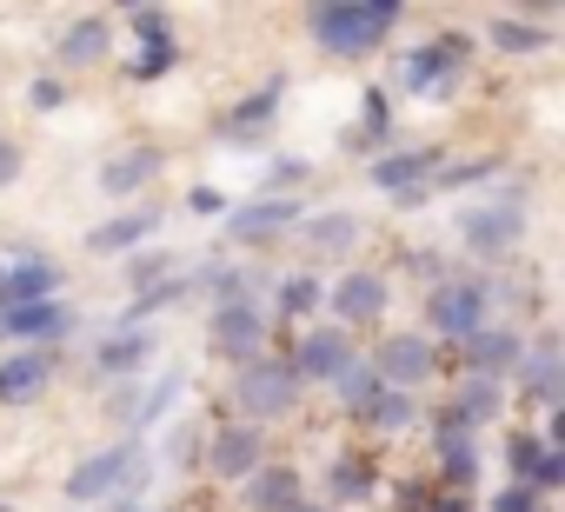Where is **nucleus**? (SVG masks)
Instances as JSON below:
<instances>
[{
  "instance_id": "nucleus-1",
  "label": "nucleus",
  "mask_w": 565,
  "mask_h": 512,
  "mask_svg": "<svg viewBox=\"0 0 565 512\" xmlns=\"http://www.w3.org/2000/svg\"><path fill=\"white\" fill-rule=\"evenodd\" d=\"M147 479H153V452H147V439H120V446L87 452V459L67 472V499H74V505L134 499V492H147Z\"/></svg>"
},
{
  "instance_id": "nucleus-2",
  "label": "nucleus",
  "mask_w": 565,
  "mask_h": 512,
  "mask_svg": "<svg viewBox=\"0 0 565 512\" xmlns=\"http://www.w3.org/2000/svg\"><path fill=\"white\" fill-rule=\"evenodd\" d=\"M399 0H347V8H313V41L327 47V54H340V61H360V54H373V47H386V34L399 28Z\"/></svg>"
},
{
  "instance_id": "nucleus-3",
  "label": "nucleus",
  "mask_w": 565,
  "mask_h": 512,
  "mask_svg": "<svg viewBox=\"0 0 565 512\" xmlns=\"http://www.w3.org/2000/svg\"><path fill=\"white\" fill-rule=\"evenodd\" d=\"M233 406L246 413V426H266V419H287L294 406H300V380H294V366L287 360H246L239 373H233Z\"/></svg>"
},
{
  "instance_id": "nucleus-4",
  "label": "nucleus",
  "mask_w": 565,
  "mask_h": 512,
  "mask_svg": "<svg viewBox=\"0 0 565 512\" xmlns=\"http://www.w3.org/2000/svg\"><path fill=\"white\" fill-rule=\"evenodd\" d=\"M486 313H492V294H486L479 280H459V274H452V280H439V287H433V300H426L433 333H439V340H459V346H466L479 327H492Z\"/></svg>"
},
{
  "instance_id": "nucleus-5",
  "label": "nucleus",
  "mask_w": 565,
  "mask_h": 512,
  "mask_svg": "<svg viewBox=\"0 0 565 512\" xmlns=\"http://www.w3.org/2000/svg\"><path fill=\"white\" fill-rule=\"evenodd\" d=\"M525 233V200L512 193H499V200H479V206H466L459 213V239L479 253V260H499V253H512V239Z\"/></svg>"
},
{
  "instance_id": "nucleus-6",
  "label": "nucleus",
  "mask_w": 565,
  "mask_h": 512,
  "mask_svg": "<svg viewBox=\"0 0 565 512\" xmlns=\"http://www.w3.org/2000/svg\"><path fill=\"white\" fill-rule=\"evenodd\" d=\"M466 54H472V41H466V34H439L433 47H419V54H406V61H399V87H406V94H446V87L459 81Z\"/></svg>"
},
{
  "instance_id": "nucleus-7",
  "label": "nucleus",
  "mask_w": 565,
  "mask_h": 512,
  "mask_svg": "<svg viewBox=\"0 0 565 512\" xmlns=\"http://www.w3.org/2000/svg\"><path fill=\"white\" fill-rule=\"evenodd\" d=\"M206 340H213V353H220V360L246 366V360H259V346H266V313H259L253 300H226V307H213Z\"/></svg>"
},
{
  "instance_id": "nucleus-8",
  "label": "nucleus",
  "mask_w": 565,
  "mask_h": 512,
  "mask_svg": "<svg viewBox=\"0 0 565 512\" xmlns=\"http://www.w3.org/2000/svg\"><path fill=\"white\" fill-rule=\"evenodd\" d=\"M373 373H380V386H393V393H413V386H426L433 380V340H419V333H393L373 360H366Z\"/></svg>"
},
{
  "instance_id": "nucleus-9",
  "label": "nucleus",
  "mask_w": 565,
  "mask_h": 512,
  "mask_svg": "<svg viewBox=\"0 0 565 512\" xmlns=\"http://www.w3.org/2000/svg\"><path fill=\"white\" fill-rule=\"evenodd\" d=\"M28 300H61V267L47 253H8L0 260V307H28Z\"/></svg>"
},
{
  "instance_id": "nucleus-10",
  "label": "nucleus",
  "mask_w": 565,
  "mask_h": 512,
  "mask_svg": "<svg viewBox=\"0 0 565 512\" xmlns=\"http://www.w3.org/2000/svg\"><path fill=\"white\" fill-rule=\"evenodd\" d=\"M300 220H307V206H300V200H287V193H266V200H253V206L226 213V239H239V246H259V239L294 233Z\"/></svg>"
},
{
  "instance_id": "nucleus-11",
  "label": "nucleus",
  "mask_w": 565,
  "mask_h": 512,
  "mask_svg": "<svg viewBox=\"0 0 565 512\" xmlns=\"http://www.w3.org/2000/svg\"><path fill=\"white\" fill-rule=\"evenodd\" d=\"M347 360H353V333H347V327H307L287 366H294L300 386H307V380H327V386H333Z\"/></svg>"
},
{
  "instance_id": "nucleus-12",
  "label": "nucleus",
  "mask_w": 565,
  "mask_h": 512,
  "mask_svg": "<svg viewBox=\"0 0 565 512\" xmlns=\"http://www.w3.org/2000/svg\"><path fill=\"white\" fill-rule=\"evenodd\" d=\"M386 300H393V287H386V274H373V267L340 274V280H333V294H327V307L340 313V327H366V320H380V313H386Z\"/></svg>"
},
{
  "instance_id": "nucleus-13",
  "label": "nucleus",
  "mask_w": 565,
  "mask_h": 512,
  "mask_svg": "<svg viewBox=\"0 0 565 512\" xmlns=\"http://www.w3.org/2000/svg\"><path fill=\"white\" fill-rule=\"evenodd\" d=\"M206 466H213V479H246V472H259V466H266V439H259V426H246V419L220 426L213 446H206Z\"/></svg>"
},
{
  "instance_id": "nucleus-14",
  "label": "nucleus",
  "mask_w": 565,
  "mask_h": 512,
  "mask_svg": "<svg viewBox=\"0 0 565 512\" xmlns=\"http://www.w3.org/2000/svg\"><path fill=\"white\" fill-rule=\"evenodd\" d=\"M74 327L67 300H28V307H0V340H21V346H47Z\"/></svg>"
},
{
  "instance_id": "nucleus-15",
  "label": "nucleus",
  "mask_w": 565,
  "mask_h": 512,
  "mask_svg": "<svg viewBox=\"0 0 565 512\" xmlns=\"http://www.w3.org/2000/svg\"><path fill=\"white\" fill-rule=\"evenodd\" d=\"M54 386V353L47 346H21L14 360H0V406H34Z\"/></svg>"
},
{
  "instance_id": "nucleus-16",
  "label": "nucleus",
  "mask_w": 565,
  "mask_h": 512,
  "mask_svg": "<svg viewBox=\"0 0 565 512\" xmlns=\"http://www.w3.org/2000/svg\"><path fill=\"white\" fill-rule=\"evenodd\" d=\"M87 366H94L100 380H147V366H153V333H100L94 353H87Z\"/></svg>"
},
{
  "instance_id": "nucleus-17",
  "label": "nucleus",
  "mask_w": 565,
  "mask_h": 512,
  "mask_svg": "<svg viewBox=\"0 0 565 512\" xmlns=\"http://www.w3.org/2000/svg\"><path fill=\"white\" fill-rule=\"evenodd\" d=\"M180 393H186L180 373H160L153 386H127V393H114V419H120L127 433H147V426H160V413H167Z\"/></svg>"
},
{
  "instance_id": "nucleus-18",
  "label": "nucleus",
  "mask_w": 565,
  "mask_h": 512,
  "mask_svg": "<svg viewBox=\"0 0 565 512\" xmlns=\"http://www.w3.org/2000/svg\"><path fill=\"white\" fill-rule=\"evenodd\" d=\"M519 353H525V340L512 327H479L466 340V380H505L519 366Z\"/></svg>"
},
{
  "instance_id": "nucleus-19",
  "label": "nucleus",
  "mask_w": 565,
  "mask_h": 512,
  "mask_svg": "<svg viewBox=\"0 0 565 512\" xmlns=\"http://www.w3.org/2000/svg\"><path fill=\"white\" fill-rule=\"evenodd\" d=\"M134 34H140L134 81H160V74L180 61V47H173V34H167V14H160V8H134Z\"/></svg>"
},
{
  "instance_id": "nucleus-20",
  "label": "nucleus",
  "mask_w": 565,
  "mask_h": 512,
  "mask_svg": "<svg viewBox=\"0 0 565 512\" xmlns=\"http://www.w3.org/2000/svg\"><path fill=\"white\" fill-rule=\"evenodd\" d=\"M239 486H246V512H294L300 505V466H259Z\"/></svg>"
},
{
  "instance_id": "nucleus-21",
  "label": "nucleus",
  "mask_w": 565,
  "mask_h": 512,
  "mask_svg": "<svg viewBox=\"0 0 565 512\" xmlns=\"http://www.w3.org/2000/svg\"><path fill=\"white\" fill-rule=\"evenodd\" d=\"M433 173H439V153H433V147H413V153H386V160H373V180H380L386 193H426Z\"/></svg>"
},
{
  "instance_id": "nucleus-22",
  "label": "nucleus",
  "mask_w": 565,
  "mask_h": 512,
  "mask_svg": "<svg viewBox=\"0 0 565 512\" xmlns=\"http://www.w3.org/2000/svg\"><path fill=\"white\" fill-rule=\"evenodd\" d=\"M294 233H300L307 253H320V260H333V253H353V246H360V220H353V213H307Z\"/></svg>"
},
{
  "instance_id": "nucleus-23",
  "label": "nucleus",
  "mask_w": 565,
  "mask_h": 512,
  "mask_svg": "<svg viewBox=\"0 0 565 512\" xmlns=\"http://www.w3.org/2000/svg\"><path fill=\"white\" fill-rule=\"evenodd\" d=\"M153 173H160V153H153V147H127V153H114V160L100 167V193H107V200H127V193H140Z\"/></svg>"
},
{
  "instance_id": "nucleus-24",
  "label": "nucleus",
  "mask_w": 565,
  "mask_h": 512,
  "mask_svg": "<svg viewBox=\"0 0 565 512\" xmlns=\"http://www.w3.org/2000/svg\"><path fill=\"white\" fill-rule=\"evenodd\" d=\"M153 226H160V206H134V213L100 220V226L87 233V246H94V253H127V246H140Z\"/></svg>"
},
{
  "instance_id": "nucleus-25",
  "label": "nucleus",
  "mask_w": 565,
  "mask_h": 512,
  "mask_svg": "<svg viewBox=\"0 0 565 512\" xmlns=\"http://www.w3.org/2000/svg\"><path fill=\"white\" fill-rule=\"evenodd\" d=\"M512 373H519L545 406H552V399H558V340H552V333H539V340L519 353V366H512Z\"/></svg>"
},
{
  "instance_id": "nucleus-26",
  "label": "nucleus",
  "mask_w": 565,
  "mask_h": 512,
  "mask_svg": "<svg viewBox=\"0 0 565 512\" xmlns=\"http://www.w3.org/2000/svg\"><path fill=\"white\" fill-rule=\"evenodd\" d=\"M94 61H107V21L100 14L94 21H74L61 34V67H94Z\"/></svg>"
},
{
  "instance_id": "nucleus-27",
  "label": "nucleus",
  "mask_w": 565,
  "mask_h": 512,
  "mask_svg": "<svg viewBox=\"0 0 565 512\" xmlns=\"http://www.w3.org/2000/svg\"><path fill=\"white\" fill-rule=\"evenodd\" d=\"M505 406V386L499 380H459V393H452V419L459 426H479V419H492Z\"/></svg>"
},
{
  "instance_id": "nucleus-28",
  "label": "nucleus",
  "mask_w": 565,
  "mask_h": 512,
  "mask_svg": "<svg viewBox=\"0 0 565 512\" xmlns=\"http://www.w3.org/2000/svg\"><path fill=\"white\" fill-rule=\"evenodd\" d=\"M273 307L300 327V320H313V313L327 307V287H320L313 274H287V280H279V294H273Z\"/></svg>"
},
{
  "instance_id": "nucleus-29",
  "label": "nucleus",
  "mask_w": 565,
  "mask_h": 512,
  "mask_svg": "<svg viewBox=\"0 0 565 512\" xmlns=\"http://www.w3.org/2000/svg\"><path fill=\"white\" fill-rule=\"evenodd\" d=\"M439 459H446V479H452V486H466V479L479 472V452H472V426H459V419H452V426L439 433Z\"/></svg>"
},
{
  "instance_id": "nucleus-30",
  "label": "nucleus",
  "mask_w": 565,
  "mask_h": 512,
  "mask_svg": "<svg viewBox=\"0 0 565 512\" xmlns=\"http://www.w3.org/2000/svg\"><path fill=\"white\" fill-rule=\"evenodd\" d=\"M492 47L499 54H539V47H552V28L545 21H492Z\"/></svg>"
},
{
  "instance_id": "nucleus-31",
  "label": "nucleus",
  "mask_w": 565,
  "mask_h": 512,
  "mask_svg": "<svg viewBox=\"0 0 565 512\" xmlns=\"http://www.w3.org/2000/svg\"><path fill=\"white\" fill-rule=\"evenodd\" d=\"M333 393H340V399H347L353 413H366V406H373V393H380V373H373V366H366V360L353 353V360L340 366V380H333Z\"/></svg>"
},
{
  "instance_id": "nucleus-32",
  "label": "nucleus",
  "mask_w": 565,
  "mask_h": 512,
  "mask_svg": "<svg viewBox=\"0 0 565 512\" xmlns=\"http://www.w3.org/2000/svg\"><path fill=\"white\" fill-rule=\"evenodd\" d=\"M360 419H373L380 433H399V426H413V393H393V386H380V393H373V406H366Z\"/></svg>"
},
{
  "instance_id": "nucleus-33",
  "label": "nucleus",
  "mask_w": 565,
  "mask_h": 512,
  "mask_svg": "<svg viewBox=\"0 0 565 512\" xmlns=\"http://www.w3.org/2000/svg\"><path fill=\"white\" fill-rule=\"evenodd\" d=\"M160 280H173V253H134V260H127V287L134 294H147Z\"/></svg>"
},
{
  "instance_id": "nucleus-34",
  "label": "nucleus",
  "mask_w": 565,
  "mask_h": 512,
  "mask_svg": "<svg viewBox=\"0 0 565 512\" xmlns=\"http://www.w3.org/2000/svg\"><path fill=\"white\" fill-rule=\"evenodd\" d=\"M273 114H279V87H259V94H253V100H246V107L226 120V134H259Z\"/></svg>"
},
{
  "instance_id": "nucleus-35",
  "label": "nucleus",
  "mask_w": 565,
  "mask_h": 512,
  "mask_svg": "<svg viewBox=\"0 0 565 512\" xmlns=\"http://www.w3.org/2000/svg\"><path fill=\"white\" fill-rule=\"evenodd\" d=\"M327 486H333V499H366V492H373V466H366V459H340Z\"/></svg>"
},
{
  "instance_id": "nucleus-36",
  "label": "nucleus",
  "mask_w": 565,
  "mask_h": 512,
  "mask_svg": "<svg viewBox=\"0 0 565 512\" xmlns=\"http://www.w3.org/2000/svg\"><path fill=\"white\" fill-rule=\"evenodd\" d=\"M558 479H565V452L545 439V446H539V459H532V472H525V486H532V492H552Z\"/></svg>"
},
{
  "instance_id": "nucleus-37",
  "label": "nucleus",
  "mask_w": 565,
  "mask_h": 512,
  "mask_svg": "<svg viewBox=\"0 0 565 512\" xmlns=\"http://www.w3.org/2000/svg\"><path fill=\"white\" fill-rule=\"evenodd\" d=\"M492 512H545V505H539V492H532V486H519V479H512V486L492 499Z\"/></svg>"
},
{
  "instance_id": "nucleus-38",
  "label": "nucleus",
  "mask_w": 565,
  "mask_h": 512,
  "mask_svg": "<svg viewBox=\"0 0 565 512\" xmlns=\"http://www.w3.org/2000/svg\"><path fill=\"white\" fill-rule=\"evenodd\" d=\"M61 100H67V87H61V81H34V87H28V107H34V114H54Z\"/></svg>"
},
{
  "instance_id": "nucleus-39",
  "label": "nucleus",
  "mask_w": 565,
  "mask_h": 512,
  "mask_svg": "<svg viewBox=\"0 0 565 512\" xmlns=\"http://www.w3.org/2000/svg\"><path fill=\"white\" fill-rule=\"evenodd\" d=\"M539 446H545V439H525V433L512 439V472H519V486H525V472H532V459H539Z\"/></svg>"
},
{
  "instance_id": "nucleus-40",
  "label": "nucleus",
  "mask_w": 565,
  "mask_h": 512,
  "mask_svg": "<svg viewBox=\"0 0 565 512\" xmlns=\"http://www.w3.org/2000/svg\"><path fill=\"white\" fill-rule=\"evenodd\" d=\"M14 180H21V147L0 140V186H14Z\"/></svg>"
},
{
  "instance_id": "nucleus-41",
  "label": "nucleus",
  "mask_w": 565,
  "mask_h": 512,
  "mask_svg": "<svg viewBox=\"0 0 565 512\" xmlns=\"http://www.w3.org/2000/svg\"><path fill=\"white\" fill-rule=\"evenodd\" d=\"M186 206H193V213H220V206H226V200H220V193H213V186H193V200H186Z\"/></svg>"
},
{
  "instance_id": "nucleus-42",
  "label": "nucleus",
  "mask_w": 565,
  "mask_h": 512,
  "mask_svg": "<svg viewBox=\"0 0 565 512\" xmlns=\"http://www.w3.org/2000/svg\"><path fill=\"white\" fill-rule=\"evenodd\" d=\"M287 180H307V160H279L273 167V186H287Z\"/></svg>"
},
{
  "instance_id": "nucleus-43",
  "label": "nucleus",
  "mask_w": 565,
  "mask_h": 512,
  "mask_svg": "<svg viewBox=\"0 0 565 512\" xmlns=\"http://www.w3.org/2000/svg\"><path fill=\"white\" fill-rule=\"evenodd\" d=\"M426 512H466V499H452V492H439V499H426Z\"/></svg>"
},
{
  "instance_id": "nucleus-44",
  "label": "nucleus",
  "mask_w": 565,
  "mask_h": 512,
  "mask_svg": "<svg viewBox=\"0 0 565 512\" xmlns=\"http://www.w3.org/2000/svg\"><path fill=\"white\" fill-rule=\"evenodd\" d=\"M294 512H333V505H307V499H300V505H294Z\"/></svg>"
},
{
  "instance_id": "nucleus-45",
  "label": "nucleus",
  "mask_w": 565,
  "mask_h": 512,
  "mask_svg": "<svg viewBox=\"0 0 565 512\" xmlns=\"http://www.w3.org/2000/svg\"><path fill=\"white\" fill-rule=\"evenodd\" d=\"M0 512H8V505H0Z\"/></svg>"
}]
</instances>
